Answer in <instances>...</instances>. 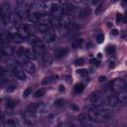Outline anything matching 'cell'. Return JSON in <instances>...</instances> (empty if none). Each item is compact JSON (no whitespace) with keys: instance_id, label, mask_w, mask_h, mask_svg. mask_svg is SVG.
<instances>
[{"instance_id":"cell-40","label":"cell","mask_w":127,"mask_h":127,"mask_svg":"<svg viewBox=\"0 0 127 127\" xmlns=\"http://www.w3.org/2000/svg\"><path fill=\"white\" fill-rule=\"evenodd\" d=\"M38 40H39V39H37V37L34 36V35H30V36L28 37V42L31 43V44H33V45H34Z\"/></svg>"},{"instance_id":"cell-24","label":"cell","mask_w":127,"mask_h":127,"mask_svg":"<svg viewBox=\"0 0 127 127\" xmlns=\"http://www.w3.org/2000/svg\"><path fill=\"white\" fill-rule=\"evenodd\" d=\"M43 62H44V64H47V65H49V64H52V62H53V58H52V56L50 55V53L45 52V53L43 54Z\"/></svg>"},{"instance_id":"cell-12","label":"cell","mask_w":127,"mask_h":127,"mask_svg":"<svg viewBox=\"0 0 127 127\" xmlns=\"http://www.w3.org/2000/svg\"><path fill=\"white\" fill-rule=\"evenodd\" d=\"M41 16H42V14H41L40 12L34 10V9H32V10H30V11L28 12V19H29L32 23H38Z\"/></svg>"},{"instance_id":"cell-16","label":"cell","mask_w":127,"mask_h":127,"mask_svg":"<svg viewBox=\"0 0 127 127\" xmlns=\"http://www.w3.org/2000/svg\"><path fill=\"white\" fill-rule=\"evenodd\" d=\"M35 5L37 6V8L42 10H48V9H51L52 7V3L49 1H39V2H36Z\"/></svg>"},{"instance_id":"cell-46","label":"cell","mask_w":127,"mask_h":127,"mask_svg":"<svg viewBox=\"0 0 127 127\" xmlns=\"http://www.w3.org/2000/svg\"><path fill=\"white\" fill-rule=\"evenodd\" d=\"M96 41H97L98 44L103 43V41H104V36H103V34H98L97 37H96Z\"/></svg>"},{"instance_id":"cell-47","label":"cell","mask_w":127,"mask_h":127,"mask_svg":"<svg viewBox=\"0 0 127 127\" xmlns=\"http://www.w3.org/2000/svg\"><path fill=\"white\" fill-rule=\"evenodd\" d=\"M83 64H84V60L82 58H79V59H77V60L74 61V64L75 65H82Z\"/></svg>"},{"instance_id":"cell-5","label":"cell","mask_w":127,"mask_h":127,"mask_svg":"<svg viewBox=\"0 0 127 127\" xmlns=\"http://www.w3.org/2000/svg\"><path fill=\"white\" fill-rule=\"evenodd\" d=\"M50 12L51 14L54 16V18H57V19H60L64 14V8L60 5V3H53L52 4V7L50 9Z\"/></svg>"},{"instance_id":"cell-28","label":"cell","mask_w":127,"mask_h":127,"mask_svg":"<svg viewBox=\"0 0 127 127\" xmlns=\"http://www.w3.org/2000/svg\"><path fill=\"white\" fill-rule=\"evenodd\" d=\"M58 75H51V76H47L42 80V84L47 85V84H51L52 82H54L55 80H57Z\"/></svg>"},{"instance_id":"cell-1","label":"cell","mask_w":127,"mask_h":127,"mask_svg":"<svg viewBox=\"0 0 127 127\" xmlns=\"http://www.w3.org/2000/svg\"><path fill=\"white\" fill-rule=\"evenodd\" d=\"M80 10L81 8H78L77 6H75L72 3H67L66 5H64V12L65 15H68L69 17H79L80 14Z\"/></svg>"},{"instance_id":"cell-19","label":"cell","mask_w":127,"mask_h":127,"mask_svg":"<svg viewBox=\"0 0 127 127\" xmlns=\"http://www.w3.org/2000/svg\"><path fill=\"white\" fill-rule=\"evenodd\" d=\"M67 52H68V50H67L66 48H59V49H57V50L55 51V57H56L57 59L64 58V57L66 56Z\"/></svg>"},{"instance_id":"cell-52","label":"cell","mask_w":127,"mask_h":127,"mask_svg":"<svg viewBox=\"0 0 127 127\" xmlns=\"http://www.w3.org/2000/svg\"><path fill=\"white\" fill-rule=\"evenodd\" d=\"M123 21H124L125 23H127V11L125 12V15L123 16Z\"/></svg>"},{"instance_id":"cell-26","label":"cell","mask_w":127,"mask_h":127,"mask_svg":"<svg viewBox=\"0 0 127 127\" xmlns=\"http://www.w3.org/2000/svg\"><path fill=\"white\" fill-rule=\"evenodd\" d=\"M12 54H13V49L11 48V47H9V46H3V48H2V55L4 56V57H10V56H12Z\"/></svg>"},{"instance_id":"cell-31","label":"cell","mask_w":127,"mask_h":127,"mask_svg":"<svg viewBox=\"0 0 127 127\" xmlns=\"http://www.w3.org/2000/svg\"><path fill=\"white\" fill-rule=\"evenodd\" d=\"M83 43V39L82 38H77V39H74L72 42H71V47L73 49H77L79 48Z\"/></svg>"},{"instance_id":"cell-45","label":"cell","mask_w":127,"mask_h":127,"mask_svg":"<svg viewBox=\"0 0 127 127\" xmlns=\"http://www.w3.org/2000/svg\"><path fill=\"white\" fill-rule=\"evenodd\" d=\"M31 92H32V87H27V88L23 91V96H24V97H27V96H29V95L31 94Z\"/></svg>"},{"instance_id":"cell-6","label":"cell","mask_w":127,"mask_h":127,"mask_svg":"<svg viewBox=\"0 0 127 127\" xmlns=\"http://www.w3.org/2000/svg\"><path fill=\"white\" fill-rule=\"evenodd\" d=\"M20 22H21V18L19 13L13 12L9 15V25L13 28H18L20 27Z\"/></svg>"},{"instance_id":"cell-58","label":"cell","mask_w":127,"mask_h":127,"mask_svg":"<svg viewBox=\"0 0 127 127\" xmlns=\"http://www.w3.org/2000/svg\"><path fill=\"white\" fill-rule=\"evenodd\" d=\"M126 87H127V83H126Z\"/></svg>"},{"instance_id":"cell-17","label":"cell","mask_w":127,"mask_h":127,"mask_svg":"<svg viewBox=\"0 0 127 127\" xmlns=\"http://www.w3.org/2000/svg\"><path fill=\"white\" fill-rule=\"evenodd\" d=\"M59 21H60V26H65V27H67V26H69L71 24V18L68 15H65V14L63 15L59 19Z\"/></svg>"},{"instance_id":"cell-37","label":"cell","mask_w":127,"mask_h":127,"mask_svg":"<svg viewBox=\"0 0 127 127\" xmlns=\"http://www.w3.org/2000/svg\"><path fill=\"white\" fill-rule=\"evenodd\" d=\"M102 10H103V4H102V3H99V4L96 6V8H95V11H94L95 15H100L101 12H102Z\"/></svg>"},{"instance_id":"cell-22","label":"cell","mask_w":127,"mask_h":127,"mask_svg":"<svg viewBox=\"0 0 127 127\" xmlns=\"http://www.w3.org/2000/svg\"><path fill=\"white\" fill-rule=\"evenodd\" d=\"M11 41H13L16 44H20L24 41V38L18 33H13V34H11Z\"/></svg>"},{"instance_id":"cell-48","label":"cell","mask_w":127,"mask_h":127,"mask_svg":"<svg viewBox=\"0 0 127 127\" xmlns=\"http://www.w3.org/2000/svg\"><path fill=\"white\" fill-rule=\"evenodd\" d=\"M16 87H17V85H16V84L11 83V84H9V85H8V87H7V91H8V92H11V91L15 90V89H16Z\"/></svg>"},{"instance_id":"cell-21","label":"cell","mask_w":127,"mask_h":127,"mask_svg":"<svg viewBox=\"0 0 127 127\" xmlns=\"http://www.w3.org/2000/svg\"><path fill=\"white\" fill-rule=\"evenodd\" d=\"M19 32H20V35L23 37V38H28L30 35H29V29H28V25H22L20 26L19 28Z\"/></svg>"},{"instance_id":"cell-15","label":"cell","mask_w":127,"mask_h":127,"mask_svg":"<svg viewBox=\"0 0 127 127\" xmlns=\"http://www.w3.org/2000/svg\"><path fill=\"white\" fill-rule=\"evenodd\" d=\"M24 70L26 72L30 73V74L35 73V71H36V65H35V64H33L32 62H26L24 64Z\"/></svg>"},{"instance_id":"cell-29","label":"cell","mask_w":127,"mask_h":127,"mask_svg":"<svg viewBox=\"0 0 127 127\" xmlns=\"http://www.w3.org/2000/svg\"><path fill=\"white\" fill-rule=\"evenodd\" d=\"M25 57H26L28 60H35V59L37 58V54H36V52H35L34 50H32V49H27V50H26V55H25Z\"/></svg>"},{"instance_id":"cell-10","label":"cell","mask_w":127,"mask_h":127,"mask_svg":"<svg viewBox=\"0 0 127 127\" xmlns=\"http://www.w3.org/2000/svg\"><path fill=\"white\" fill-rule=\"evenodd\" d=\"M24 120H25V122H26L28 125H30V126L34 125V124L36 123V116H35V113L26 110L25 113H24Z\"/></svg>"},{"instance_id":"cell-9","label":"cell","mask_w":127,"mask_h":127,"mask_svg":"<svg viewBox=\"0 0 127 127\" xmlns=\"http://www.w3.org/2000/svg\"><path fill=\"white\" fill-rule=\"evenodd\" d=\"M13 74L19 80H25L26 79V73H25L24 69L20 65H18V64L13 68Z\"/></svg>"},{"instance_id":"cell-57","label":"cell","mask_w":127,"mask_h":127,"mask_svg":"<svg viewBox=\"0 0 127 127\" xmlns=\"http://www.w3.org/2000/svg\"><path fill=\"white\" fill-rule=\"evenodd\" d=\"M126 40H127V36H126Z\"/></svg>"},{"instance_id":"cell-50","label":"cell","mask_w":127,"mask_h":127,"mask_svg":"<svg viewBox=\"0 0 127 127\" xmlns=\"http://www.w3.org/2000/svg\"><path fill=\"white\" fill-rule=\"evenodd\" d=\"M90 62H91V64H96V65H98V64H99V62H98V60H97V59H92Z\"/></svg>"},{"instance_id":"cell-35","label":"cell","mask_w":127,"mask_h":127,"mask_svg":"<svg viewBox=\"0 0 127 127\" xmlns=\"http://www.w3.org/2000/svg\"><path fill=\"white\" fill-rule=\"evenodd\" d=\"M1 39H2V42H3V43H5V42H9V41H11V34H10V33L2 34Z\"/></svg>"},{"instance_id":"cell-3","label":"cell","mask_w":127,"mask_h":127,"mask_svg":"<svg viewBox=\"0 0 127 127\" xmlns=\"http://www.w3.org/2000/svg\"><path fill=\"white\" fill-rule=\"evenodd\" d=\"M89 101H90V103L92 104V106H95V107H97V108L102 107L103 105H105L102 96H101L98 92H93V93H91L90 96H89Z\"/></svg>"},{"instance_id":"cell-30","label":"cell","mask_w":127,"mask_h":127,"mask_svg":"<svg viewBox=\"0 0 127 127\" xmlns=\"http://www.w3.org/2000/svg\"><path fill=\"white\" fill-rule=\"evenodd\" d=\"M37 32H40V33H45V34H48L51 32V29L49 26H44V25H38L37 26Z\"/></svg>"},{"instance_id":"cell-4","label":"cell","mask_w":127,"mask_h":127,"mask_svg":"<svg viewBox=\"0 0 127 127\" xmlns=\"http://www.w3.org/2000/svg\"><path fill=\"white\" fill-rule=\"evenodd\" d=\"M78 121L82 127H96L95 121L91 120L86 113H80L78 116Z\"/></svg>"},{"instance_id":"cell-38","label":"cell","mask_w":127,"mask_h":127,"mask_svg":"<svg viewBox=\"0 0 127 127\" xmlns=\"http://www.w3.org/2000/svg\"><path fill=\"white\" fill-rule=\"evenodd\" d=\"M45 92H46V90H45L44 88H40V89H38V90L34 93V95H35V97H40V96H43V95L45 94Z\"/></svg>"},{"instance_id":"cell-2","label":"cell","mask_w":127,"mask_h":127,"mask_svg":"<svg viewBox=\"0 0 127 127\" xmlns=\"http://www.w3.org/2000/svg\"><path fill=\"white\" fill-rule=\"evenodd\" d=\"M111 88H112V90L114 92L120 93V92L125 91V89H126V83L121 78H115L111 82Z\"/></svg>"},{"instance_id":"cell-32","label":"cell","mask_w":127,"mask_h":127,"mask_svg":"<svg viewBox=\"0 0 127 127\" xmlns=\"http://www.w3.org/2000/svg\"><path fill=\"white\" fill-rule=\"evenodd\" d=\"M58 32H59L60 35L63 36V35L68 34L69 29H68V27H65V26H59V27H58Z\"/></svg>"},{"instance_id":"cell-14","label":"cell","mask_w":127,"mask_h":127,"mask_svg":"<svg viewBox=\"0 0 127 127\" xmlns=\"http://www.w3.org/2000/svg\"><path fill=\"white\" fill-rule=\"evenodd\" d=\"M33 46H34L33 50L36 52L37 55H38V54H44V53H45V45H44L43 41L38 40Z\"/></svg>"},{"instance_id":"cell-39","label":"cell","mask_w":127,"mask_h":127,"mask_svg":"<svg viewBox=\"0 0 127 127\" xmlns=\"http://www.w3.org/2000/svg\"><path fill=\"white\" fill-rule=\"evenodd\" d=\"M4 127H17V125H16V122H15L14 120L10 119V120H8V121L5 123Z\"/></svg>"},{"instance_id":"cell-18","label":"cell","mask_w":127,"mask_h":127,"mask_svg":"<svg viewBox=\"0 0 127 127\" xmlns=\"http://www.w3.org/2000/svg\"><path fill=\"white\" fill-rule=\"evenodd\" d=\"M117 98H118V104H120L122 106L126 105L127 104V91H123V92L118 93Z\"/></svg>"},{"instance_id":"cell-49","label":"cell","mask_w":127,"mask_h":127,"mask_svg":"<svg viewBox=\"0 0 127 127\" xmlns=\"http://www.w3.org/2000/svg\"><path fill=\"white\" fill-rule=\"evenodd\" d=\"M122 21H123V15L121 13H117V15H116V22L120 23Z\"/></svg>"},{"instance_id":"cell-23","label":"cell","mask_w":127,"mask_h":127,"mask_svg":"<svg viewBox=\"0 0 127 127\" xmlns=\"http://www.w3.org/2000/svg\"><path fill=\"white\" fill-rule=\"evenodd\" d=\"M12 71H10L9 69H4L3 67H1V76L3 79L5 80H9L12 77Z\"/></svg>"},{"instance_id":"cell-20","label":"cell","mask_w":127,"mask_h":127,"mask_svg":"<svg viewBox=\"0 0 127 127\" xmlns=\"http://www.w3.org/2000/svg\"><path fill=\"white\" fill-rule=\"evenodd\" d=\"M56 39H57V36H56V34L53 33L52 31L44 36V41H45L46 43H48V44H51V43H53V42H56Z\"/></svg>"},{"instance_id":"cell-44","label":"cell","mask_w":127,"mask_h":127,"mask_svg":"<svg viewBox=\"0 0 127 127\" xmlns=\"http://www.w3.org/2000/svg\"><path fill=\"white\" fill-rule=\"evenodd\" d=\"M55 104H56V106H59V107H63V106H64V104H65V101H64V99H58V100L55 102Z\"/></svg>"},{"instance_id":"cell-27","label":"cell","mask_w":127,"mask_h":127,"mask_svg":"<svg viewBox=\"0 0 127 127\" xmlns=\"http://www.w3.org/2000/svg\"><path fill=\"white\" fill-rule=\"evenodd\" d=\"M4 64L6 65L7 69L14 68V67L17 65V64H16V63H15V61H14L13 59H10V58H8V59H6V60L4 61Z\"/></svg>"},{"instance_id":"cell-54","label":"cell","mask_w":127,"mask_h":127,"mask_svg":"<svg viewBox=\"0 0 127 127\" xmlns=\"http://www.w3.org/2000/svg\"><path fill=\"white\" fill-rule=\"evenodd\" d=\"M105 79H106V77H105V76H100V77H99V81H100V82L105 81Z\"/></svg>"},{"instance_id":"cell-34","label":"cell","mask_w":127,"mask_h":127,"mask_svg":"<svg viewBox=\"0 0 127 127\" xmlns=\"http://www.w3.org/2000/svg\"><path fill=\"white\" fill-rule=\"evenodd\" d=\"M16 54H17V56H18L19 58H22V57H24V56L26 55V49L23 48V47H21V48H19V49L17 50Z\"/></svg>"},{"instance_id":"cell-11","label":"cell","mask_w":127,"mask_h":127,"mask_svg":"<svg viewBox=\"0 0 127 127\" xmlns=\"http://www.w3.org/2000/svg\"><path fill=\"white\" fill-rule=\"evenodd\" d=\"M37 105V112L41 113V114H45L48 113L51 110V105L49 103L46 102H39L36 104Z\"/></svg>"},{"instance_id":"cell-13","label":"cell","mask_w":127,"mask_h":127,"mask_svg":"<svg viewBox=\"0 0 127 127\" xmlns=\"http://www.w3.org/2000/svg\"><path fill=\"white\" fill-rule=\"evenodd\" d=\"M53 17H51L48 14H42V16L39 19V25H44V26H50L53 23Z\"/></svg>"},{"instance_id":"cell-42","label":"cell","mask_w":127,"mask_h":127,"mask_svg":"<svg viewBox=\"0 0 127 127\" xmlns=\"http://www.w3.org/2000/svg\"><path fill=\"white\" fill-rule=\"evenodd\" d=\"M27 110L30 111V112L35 113V112H37V105H36V104H30V105L28 106Z\"/></svg>"},{"instance_id":"cell-51","label":"cell","mask_w":127,"mask_h":127,"mask_svg":"<svg viewBox=\"0 0 127 127\" xmlns=\"http://www.w3.org/2000/svg\"><path fill=\"white\" fill-rule=\"evenodd\" d=\"M111 34H112V35H114V36L118 35V30H117V29H113V30L111 31Z\"/></svg>"},{"instance_id":"cell-41","label":"cell","mask_w":127,"mask_h":127,"mask_svg":"<svg viewBox=\"0 0 127 127\" xmlns=\"http://www.w3.org/2000/svg\"><path fill=\"white\" fill-rule=\"evenodd\" d=\"M106 53L108 55H113L115 53V47L114 46H108L106 48Z\"/></svg>"},{"instance_id":"cell-7","label":"cell","mask_w":127,"mask_h":127,"mask_svg":"<svg viewBox=\"0 0 127 127\" xmlns=\"http://www.w3.org/2000/svg\"><path fill=\"white\" fill-rule=\"evenodd\" d=\"M87 115L88 117L93 120V121H98L99 120V115H100V110L99 108L95 107V106H90L88 108V111H87Z\"/></svg>"},{"instance_id":"cell-8","label":"cell","mask_w":127,"mask_h":127,"mask_svg":"<svg viewBox=\"0 0 127 127\" xmlns=\"http://www.w3.org/2000/svg\"><path fill=\"white\" fill-rule=\"evenodd\" d=\"M105 104L110 106V107H114L116 105H118V98L117 95H115L114 93H109L106 95L105 97Z\"/></svg>"},{"instance_id":"cell-56","label":"cell","mask_w":127,"mask_h":127,"mask_svg":"<svg viewBox=\"0 0 127 127\" xmlns=\"http://www.w3.org/2000/svg\"><path fill=\"white\" fill-rule=\"evenodd\" d=\"M72 108H74V109H77V107H76L75 105H72Z\"/></svg>"},{"instance_id":"cell-43","label":"cell","mask_w":127,"mask_h":127,"mask_svg":"<svg viewBox=\"0 0 127 127\" xmlns=\"http://www.w3.org/2000/svg\"><path fill=\"white\" fill-rule=\"evenodd\" d=\"M77 74H79L81 76H85V75H87V69H85V68H79V69H77Z\"/></svg>"},{"instance_id":"cell-55","label":"cell","mask_w":127,"mask_h":127,"mask_svg":"<svg viewBox=\"0 0 127 127\" xmlns=\"http://www.w3.org/2000/svg\"><path fill=\"white\" fill-rule=\"evenodd\" d=\"M97 56H98V57H97V58H98V59H100V58H101V54H98V55H97Z\"/></svg>"},{"instance_id":"cell-33","label":"cell","mask_w":127,"mask_h":127,"mask_svg":"<svg viewBox=\"0 0 127 127\" xmlns=\"http://www.w3.org/2000/svg\"><path fill=\"white\" fill-rule=\"evenodd\" d=\"M83 88H84V85L82 83H77V84L74 85V92L75 93H80V92H82Z\"/></svg>"},{"instance_id":"cell-25","label":"cell","mask_w":127,"mask_h":127,"mask_svg":"<svg viewBox=\"0 0 127 127\" xmlns=\"http://www.w3.org/2000/svg\"><path fill=\"white\" fill-rule=\"evenodd\" d=\"M0 21H1V27L5 28L9 24V16L7 14H5V13H2L1 17H0Z\"/></svg>"},{"instance_id":"cell-53","label":"cell","mask_w":127,"mask_h":127,"mask_svg":"<svg viewBox=\"0 0 127 127\" xmlns=\"http://www.w3.org/2000/svg\"><path fill=\"white\" fill-rule=\"evenodd\" d=\"M59 90L62 91V92L64 91V85H60V86H59Z\"/></svg>"},{"instance_id":"cell-36","label":"cell","mask_w":127,"mask_h":127,"mask_svg":"<svg viewBox=\"0 0 127 127\" xmlns=\"http://www.w3.org/2000/svg\"><path fill=\"white\" fill-rule=\"evenodd\" d=\"M17 101H15V100H9L8 102H7V104H6V106H7V108H10V109H13V108H15L16 106H17Z\"/></svg>"}]
</instances>
